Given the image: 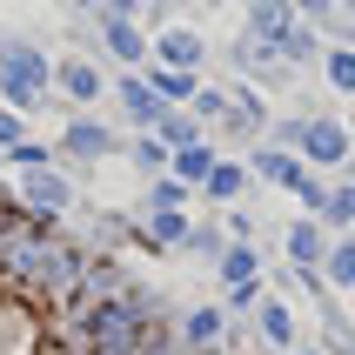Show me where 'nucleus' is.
<instances>
[{"label":"nucleus","mask_w":355,"mask_h":355,"mask_svg":"<svg viewBox=\"0 0 355 355\" xmlns=\"http://www.w3.org/2000/svg\"><path fill=\"white\" fill-rule=\"evenodd\" d=\"M0 355H175V329L107 248L0 195Z\"/></svg>","instance_id":"f257e3e1"}]
</instances>
